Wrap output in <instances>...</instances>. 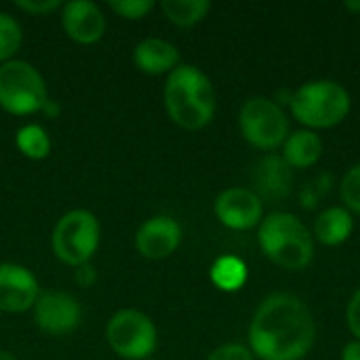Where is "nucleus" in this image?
I'll list each match as a JSON object with an SVG mask.
<instances>
[{
  "label": "nucleus",
  "mask_w": 360,
  "mask_h": 360,
  "mask_svg": "<svg viewBox=\"0 0 360 360\" xmlns=\"http://www.w3.org/2000/svg\"><path fill=\"white\" fill-rule=\"evenodd\" d=\"M316 323L310 308L295 295L274 293L253 314L251 352L262 360H302L314 346Z\"/></svg>",
  "instance_id": "f257e3e1"
},
{
  "label": "nucleus",
  "mask_w": 360,
  "mask_h": 360,
  "mask_svg": "<svg viewBox=\"0 0 360 360\" xmlns=\"http://www.w3.org/2000/svg\"><path fill=\"white\" fill-rule=\"evenodd\" d=\"M165 108L171 120L186 131L207 127L217 108L215 89L209 76L196 65H177L165 82Z\"/></svg>",
  "instance_id": "f03ea898"
},
{
  "label": "nucleus",
  "mask_w": 360,
  "mask_h": 360,
  "mask_svg": "<svg viewBox=\"0 0 360 360\" xmlns=\"http://www.w3.org/2000/svg\"><path fill=\"white\" fill-rule=\"evenodd\" d=\"M257 240L266 257L285 270H304L314 257L310 230L291 213H272L262 219Z\"/></svg>",
  "instance_id": "7ed1b4c3"
},
{
  "label": "nucleus",
  "mask_w": 360,
  "mask_h": 360,
  "mask_svg": "<svg viewBox=\"0 0 360 360\" xmlns=\"http://www.w3.org/2000/svg\"><path fill=\"white\" fill-rule=\"evenodd\" d=\"M293 116L314 129H331L350 114V93L335 80H312L302 84L289 99Z\"/></svg>",
  "instance_id": "20e7f679"
},
{
  "label": "nucleus",
  "mask_w": 360,
  "mask_h": 360,
  "mask_svg": "<svg viewBox=\"0 0 360 360\" xmlns=\"http://www.w3.org/2000/svg\"><path fill=\"white\" fill-rule=\"evenodd\" d=\"M49 95L40 72L21 59L0 65V108L13 116H30L44 108Z\"/></svg>",
  "instance_id": "39448f33"
},
{
  "label": "nucleus",
  "mask_w": 360,
  "mask_h": 360,
  "mask_svg": "<svg viewBox=\"0 0 360 360\" xmlns=\"http://www.w3.org/2000/svg\"><path fill=\"white\" fill-rule=\"evenodd\" d=\"M101 240V228L91 211L76 209L65 213L51 236L55 255L68 266H84L97 253Z\"/></svg>",
  "instance_id": "423d86ee"
},
{
  "label": "nucleus",
  "mask_w": 360,
  "mask_h": 360,
  "mask_svg": "<svg viewBox=\"0 0 360 360\" xmlns=\"http://www.w3.org/2000/svg\"><path fill=\"white\" fill-rule=\"evenodd\" d=\"M243 137L259 150H276L289 137V118L283 108L268 97H251L238 114Z\"/></svg>",
  "instance_id": "0eeeda50"
},
{
  "label": "nucleus",
  "mask_w": 360,
  "mask_h": 360,
  "mask_svg": "<svg viewBox=\"0 0 360 360\" xmlns=\"http://www.w3.org/2000/svg\"><path fill=\"white\" fill-rule=\"evenodd\" d=\"M110 348L127 360H146L156 350V327L139 310L116 312L105 329Z\"/></svg>",
  "instance_id": "6e6552de"
},
{
  "label": "nucleus",
  "mask_w": 360,
  "mask_h": 360,
  "mask_svg": "<svg viewBox=\"0 0 360 360\" xmlns=\"http://www.w3.org/2000/svg\"><path fill=\"white\" fill-rule=\"evenodd\" d=\"M80 304L63 291H49L38 295L34 304V321L40 331L49 335H68L80 325Z\"/></svg>",
  "instance_id": "1a4fd4ad"
},
{
  "label": "nucleus",
  "mask_w": 360,
  "mask_h": 360,
  "mask_svg": "<svg viewBox=\"0 0 360 360\" xmlns=\"http://www.w3.org/2000/svg\"><path fill=\"white\" fill-rule=\"evenodd\" d=\"M215 215L230 230H251L264 219V202L253 190L228 188L215 198Z\"/></svg>",
  "instance_id": "9d476101"
},
{
  "label": "nucleus",
  "mask_w": 360,
  "mask_h": 360,
  "mask_svg": "<svg viewBox=\"0 0 360 360\" xmlns=\"http://www.w3.org/2000/svg\"><path fill=\"white\" fill-rule=\"evenodd\" d=\"M36 276L19 264H0V310L8 314L34 308L38 300Z\"/></svg>",
  "instance_id": "9b49d317"
},
{
  "label": "nucleus",
  "mask_w": 360,
  "mask_h": 360,
  "mask_svg": "<svg viewBox=\"0 0 360 360\" xmlns=\"http://www.w3.org/2000/svg\"><path fill=\"white\" fill-rule=\"evenodd\" d=\"M181 243V226L167 215H158L141 224L135 247L146 259H165L177 251Z\"/></svg>",
  "instance_id": "f8f14e48"
},
{
  "label": "nucleus",
  "mask_w": 360,
  "mask_h": 360,
  "mask_svg": "<svg viewBox=\"0 0 360 360\" xmlns=\"http://www.w3.org/2000/svg\"><path fill=\"white\" fill-rule=\"evenodd\" d=\"M63 32L78 44H93L105 32V17L91 0H72L61 6Z\"/></svg>",
  "instance_id": "ddd939ff"
},
{
  "label": "nucleus",
  "mask_w": 360,
  "mask_h": 360,
  "mask_svg": "<svg viewBox=\"0 0 360 360\" xmlns=\"http://www.w3.org/2000/svg\"><path fill=\"white\" fill-rule=\"evenodd\" d=\"M291 179H293V169L287 165L283 156H266L257 162L253 181L257 186V196L259 198H285L291 192Z\"/></svg>",
  "instance_id": "4468645a"
},
{
  "label": "nucleus",
  "mask_w": 360,
  "mask_h": 360,
  "mask_svg": "<svg viewBox=\"0 0 360 360\" xmlns=\"http://www.w3.org/2000/svg\"><path fill=\"white\" fill-rule=\"evenodd\" d=\"M135 65L152 76L171 74L179 65V51L175 44L162 38H146L133 51Z\"/></svg>",
  "instance_id": "2eb2a0df"
},
{
  "label": "nucleus",
  "mask_w": 360,
  "mask_h": 360,
  "mask_svg": "<svg viewBox=\"0 0 360 360\" xmlns=\"http://www.w3.org/2000/svg\"><path fill=\"white\" fill-rule=\"evenodd\" d=\"M321 156H323V141L310 129L289 133L287 141L283 143V158L291 169H308L316 165Z\"/></svg>",
  "instance_id": "dca6fc26"
},
{
  "label": "nucleus",
  "mask_w": 360,
  "mask_h": 360,
  "mask_svg": "<svg viewBox=\"0 0 360 360\" xmlns=\"http://www.w3.org/2000/svg\"><path fill=\"white\" fill-rule=\"evenodd\" d=\"M352 230H354L352 215L344 207H329L314 221V236L319 243L327 247L344 245L350 238Z\"/></svg>",
  "instance_id": "f3484780"
},
{
  "label": "nucleus",
  "mask_w": 360,
  "mask_h": 360,
  "mask_svg": "<svg viewBox=\"0 0 360 360\" xmlns=\"http://www.w3.org/2000/svg\"><path fill=\"white\" fill-rule=\"evenodd\" d=\"M160 8L171 23L179 27H192L207 17L211 2L209 0H162Z\"/></svg>",
  "instance_id": "a211bd4d"
},
{
  "label": "nucleus",
  "mask_w": 360,
  "mask_h": 360,
  "mask_svg": "<svg viewBox=\"0 0 360 360\" xmlns=\"http://www.w3.org/2000/svg\"><path fill=\"white\" fill-rule=\"evenodd\" d=\"M211 281L221 291H238L247 283V266L234 255H224L213 264Z\"/></svg>",
  "instance_id": "6ab92c4d"
},
{
  "label": "nucleus",
  "mask_w": 360,
  "mask_h": 360,
  "mask_svg": "<svg viewBox=\"0 0 360 360\" xmlns=\"http://www.w3.org/2000/svg\"><path fill=\"white\" fill-rule=\"evenodd\" d=\"M15 141H17V148L21 150V154L32 158V160H42L51 152V139H49L46 131L38 124L21 127L17 131Z\"/></svg>",
  "instance_id": "aec40b11"
},
{
  "label": "nucleus",
  "mask_w": 360,
  "mask_h": 360,
  "mask_svg": "<svg viewBox=\"0 0 360 360\" xmlns=\"http://www.w3.org/2000/svg\"><path fill=\"white\" fill-rule=\"evenodd\" d=\"M21 25L8 13H0V65L11 61L21 46Z\"/></svg>",
  "instance_id": "412c9836"
},
{
  "label": "nucleus",
  "mask_w": 360,
  "mask_h": 360,
  "mask_svg": "<svg viewBox=\"0 0 360 360\" xmlns=\"http://www.w3.org/2000/svg\"><path fill=\"white\" fill-rule=\"evenodd\" d=\"M340 196H342V202L346 205L344 209L360 215V162L344 175L340 184Z\"/></svg>",
  "instance_id": "4be33fe9"
},
{
  "label": "nucleus",
  "mask_w": 360,
  "mask_h": 360,
  "mask_svg": "<svg viewBox=\"0 0 360 360\" xmlns=\"http://www.w3.org/2000/svg\"><path fill=\"white\" fill-rule=\"evenodd\" d=\"M110 8L122 19H141L154 8V2L152 0H114L110 2Z\"/></svg>",
  "instance_id": "5701e85b"
},
{
  "label": "nucleus",
  "mask_w": 360,
  "mask_h": 360,
  "mask_svg": "<svg viewBox=\"0 0 360 360\" xmlns=\"http://www.w3.org/2000/svg\"><path fill=\"white\" fill-rule=\"evenodd\" d=\"M207 360H255L253 352L240 344H226L219 346L217 350H213Z\"/></svg>",
  "instance_id": "b1692460"
},
{
  "label": "nucleus",
  "mask_w": 360,
  "mask_h": 360,
  "mask_svg": "<svg viewBox=\"0 0 360 360\" xmlns=\"http://www.w3.org/2000/svg\"><path fill=\"white\" fill-rule=\"evenodd\" d=\"M15 6L25 11V13H32V15H46V13H53L55 8L63 6V4L59 0H17Z\"/></svg>",
  "instance_id": "393cba45"
},
{
  "label": "nucleus",
  "mask_w": 360,
  "mask_h": 360,
  "mask_svg": "<svg viewBox=\"0 0 360 360\" xmlns=\"http://www.w3.org/2000/svg\"><path fill=\"white\" fill-rule=\"evenodd\" d=\"M346 323H348V329L352 331V335L360 342V289L352 295V300H350V304H348Z\"/></svg>",
  "instance_id": "a878e982"
},
{
  "label": "nucleus",
  "mask_w": 360,
  "mask_h": 360,
  "mask_svg": "<svg viewBox=\"0 0 360 360\" xmlns=\"http://www.w3.org/2000/svg\"><path fill=\"white\" fill-rule=\"evenodd\" d=\"M74 278H76V283H78L80 287H93L95 281H97V272H95V268H93L91 264H84V266H78V268H76Z\"/></svg>",
  "instance_id": "bb28decb"
},
{
  "label": "nucleus",
  "mask_w": 360,
  "mask_h": 360,
  "mask_svg": "<svg viewBox=\"0 0 360 360\" xmlns=\"http://www.w3.org/2000/svg\"><path fill=\"white\" fill-rule=\"evenodd\" d=\"M342 360H360V342L354 340L350 344H346V348L342 350Z\"/></svg>",
  "instance_id": "cd10ccee"
},
{
  "label": "nucleus",
  "mask_w": 360,
  "mask_h": 360,
  "mask_svg": "<svg viewBox=\"0 0 360 360\" xmlns=\"http://www.w3.org/2000/svg\"><path fill=\"white\" fill-rule=\"evenodd\" d=\"M40 112H44L49 118H57V116H59V112H61V108H59V103H57V101L46 99V103H44V108H42Z\"/></svg>",
  "instance_id": "c85d7f7f"
},
{
  "label": "nucleus",
  "mask_w": 360,
  "mask_h": 360,
  "mask_svg": "<svg viewBox=\"0 0 360 360\" xmlns=\"http://www.w3.org/2000/svg\"><path fill=\"white\" fill-rule=\"evenodd\" d=\"M348 11H352V13H356V15H360V0H348L346 4H344Z\"/></svg>",
  "instance_id": "c756f323"
},
{
  "label": "nucleus",
  "mask_w": 360,
  "mask_h": 360,
  "mask_svg": "<svg viewBox=\"0 0 360 360\" xmlns=\"http://www.w3.org/2000/svg\"><path fill=\"white\" fill-rule=\"evenodd\" d=\"M0 360H17L11 352H6V350H0Z\"/></svg>",
  "instance_id": "7c9ffc66"
},
{
  "label": "nucleus",
  "mask_w": 360,
  "mask_h": 360,
  "mask_svg": "<svg viewBox=\"0 0 360 360\" xmlns=\"http://www.w3.org/2000/svg\"><path fill=\"white\" fill-rule=\"evenodd\" d=\"M146 360H152V359H146Z\"/></svg>",
  "instance_id": "2f4dec72"
}]
</instances>
